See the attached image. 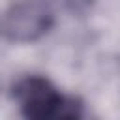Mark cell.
Wrapping results in <instances>:
<instances>
[{
    "mask_svg": "<svg viewBox=\"0 0 120 120\" xmlns=\"http://www.w3.org/2000/svg\"><path fill=\"white\" fill-rule=\"evenodd\" d=\"M13 90L26 120H82V105L39 75L24 77Z\"/></svg>",
    "mask_w": 120,
    "mask_h": 120,
    "instance_id": "1",
    "label": "cell"
},
{
    "mask_svg": "<svg viewBox=\"0 0 120 120\" xmlns=\"http://www.w3.org/2000/svg\"><path fill=\"white\" fill-rule=\"evenodd\" d=\"M52 24V11L41 0H22L15 4L4 21V32L9 41L28 43L39 39Z\"/></svg>",
    "mask_w": 120,
    "mask_h": 120,
    "instance_id": "2",
    "label": "cell"
}]
</instances>
